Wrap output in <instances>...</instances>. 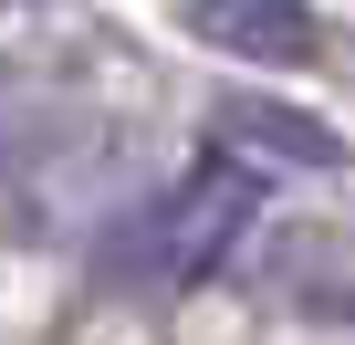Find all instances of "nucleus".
<instances>
[{"mask_svg":"<svg viewBox=\"0 0 355 345\" xmlns=\"http://www.w3.org/2000/svg\"><path fill=\"white\" fill-rule=\"evenodd\" d=\"M251 220H261V167L230 157V146H209L178 189H157V199L115 230L105 272H115V283H146V293H189V283H209V272L241 251Z\"/></svg>","mask_w":355,"mask_h":345,"instance_id":"1","label":"nucleus"},{"mask_svg":"<svg viewBox=\"0 0 355 345\" xmlns=\"http://www.w3.org/2000/svg\"><path fill=\"white\" fill-rule=\"evenodd\" d=\"M209 146L251 157V167H345V136L303 105H261V94H230L209 115Z\"/></svg>","mask_w":355,"mask_h":345,"instance_id":"2","label":"nucleus"},{"mask_svg":"<svg viewBox=\"0 0 355 345\" xmlns=\"http://www.w3.org/2000/svg\"><path fill=\"white\" fill-rule=\"evenodd\" d=\"M178 22L241 63H313V42H324L303 0H178Z\"/></svg>","mask_w":355,"mask_h":345,"instance_id":"3","label":"nucleus"},{"mask_svg":"<svg viewBox=\"0 0 355 345\" xmlns=\"http://www.w3.org/2000/svg\"><path fill=\"white\" fill-rule=\"evenodd\" d=\"M0 11H21V0H0Z\"/></svg>","mask_w":355,"mask_h":345,"instance_id":"4","label":"nucleus"}]
</instances>
